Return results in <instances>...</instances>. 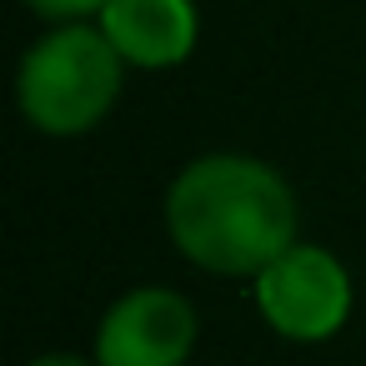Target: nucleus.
I'll return each mask as SVG.
<instances>
[{"label":"nucleus","instance_id":"obj_1","mask_svg":"<svg viewBox=\"0 0 366 366\" xmlns=\"http://www.w3.org/2000/svg\"><path fill=\"white\" fill-rule=\"evenodd\" d=\"M166 231L201 271L261 276L296 246V201L256 156H201L166 191Z\"/></svg>","mask_w":366,"mask_h":366},{"label":"nucleus","instance_id":"obj_2","mask_svg":"<svg viewBox=\"0 0 366 366\" xmlns=\"http://www.w3.org/2000/svg\"><path fill=\"white\" fill-rule=\"evenodd\" d=\"M16 96L36 131L81 136L121 101V51L106 41V31L71 21L26 51Z\"/></svg>","mask_w":366,"mask_h":366},{"label":"nucleus","instance_id":"obj_3","mask_svg":"<svg viewBox=\"0 0 366 366\" xmlns=\"http://www.w3.org/2000/svg\"><path fill=\"white\" fill-rule=\"evenodd\" d=\"M256 306L286 341H326L351 316V276L321 246H286L256 276Z\"/></svg>","mask_w":366,"mask_h":366},{"label":"nucleus","instance_id":"obj_4","mask_svg":"<svg viewBox=\"0 0 366 366\" xmlns=\"http://www.w3.org/2000/svg\"><path fill=\"white\" fill-rule=\"evenodd\" d=\"M196 331H201L196 306L181 291L136 286L101 316L96 361L101 366H186Z\"/></svg>","mask_w":366,"mask_h":366},{"label":"nucleus","instance_id":"obj_5","mask_svg":"<svg viewBox=\"0 0 366 366\" xmlns=\"http://www.w3.org/2000/svg\"><path fill=\"white\" fill-rule=\"evenodd\" d=\"M101 31L121 51L126 66L166 71L196 51L201 21H196L191 0H106Z\"/></svg>","mask_w":366,"mask_h":366},{"label":"nucleus","instance_id":"obj_6","mask_svg":"<svg viewBox=\"0 0 366 366\" xmlns=\"http://www.w3.org/2000/svg\"><path fill=\"white\" fill-rule=\"evenodd\" d=\"M26 6H31L36 16H46V21H61V26H71V21L101 16V11H106V0H26Z\"/></svg>","mask_w":366,"mask_h":366},{"label":"nucleus","instance_id":"obj_7","mask_svg":"<svg viewBox=\"0 0 366 366\" xmlns=\"http://www.w3.org/2000/svg\"><path fill=\"white\" fill-rule=\"evenodd\" d=\"M31 366H86L81 356H66V351H56V356H41V361H31Z\"/></svg>","mask_w":366,"mask_h":366}]
</instances>
